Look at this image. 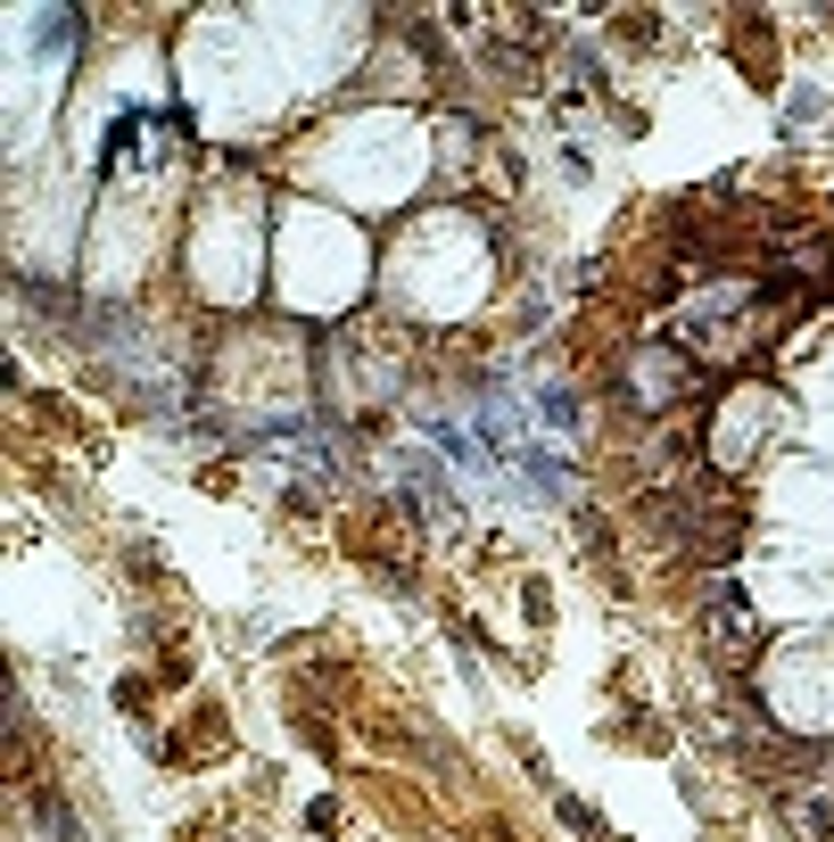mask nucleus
I'll list each match as a JSON object with an SVG mask.
<instances>
[{
	"label": "nucleus",
	"instance_id": "obj_2",
	"mask_svg": "<svg viewBox=\"0 0 834 842\" xmlns=\"http://www.w3.org/2000/svg\"><path fill=\"white\" fill-rule=\"evenodd\" d=\"M710 636H719L727 653H752V603H743L736 587H710Z\"/></svg>",
	"mask_w": 834,
	"mask_h": 842
},
{
	"label": "nucleus",
	"instance_id": "obj_1",
	"mask_svg": "<svg viewBox=\"0 0 834 842\" xmlns=\"http://www.w3.org/2000/svg\"><path fill=\"white\" fill-rule=\"evenodd\" d=\"M694 389V364L677 356V347H636V397L645 406H669V397Z\"/></svg>",
	"mask_w": 834,
	"mask_h": 842
},
{
	"label": "nucleus",
	"instance_id": "obj_3",
	"mask_svg": "<svg viewBox=\"0 0 834 842\" xmlns=\"http://www.w3.org/2000/svg\"><path fill=\"white\" fill-rule=\"evenodd\" d=\"M785 818H793V827H802L810 842H834V801H826V793H802Z\"/></svg>",
	"mask_w": 834,
	"mask_h": 842
}]
</instances>
